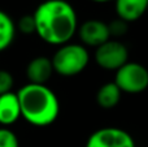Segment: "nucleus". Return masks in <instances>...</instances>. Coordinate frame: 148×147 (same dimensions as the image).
<instances>
[{"instance_id":"obj_1","label":"nucleus","mask_w":148,"mask_h":147,"mask_svg":"<svg viewBox=\"0 0 148 147\" xmlns=\"http://www.w3.org/2000/svg\"><path fill=\"white\" fill-rule=\"evenodd\" d=\"M35 34L52 46L69 43L78 30V17L66 0H46L33 13Z\"/></svg>"},{"instance_id":"obj_2","label":"nucleus","mask_w":148,"mask_h":147,"mask_svg":"<svg viewBox=\"0 0 148 147\" xmlns=\"http://www.w3.org/2000/svg\"><path fill=\"white\" fill-rule=\"evenodd\" d=\"M21 117L34 126L53 124L60 113V103L56 94L46 85H23L17 91Z\"/></svg>"},{"instance_id":"obj_3","label":"nucleus","mask_w":148,"mask_h":147,"mask_svg":"<svg viewBox=\"0 0 148 147\" xmlns=\"http://www.w3.org/2000/svg\"><path fill=\"white\" fill-rule=\"evenodd\" d=\"M53 70L62 77H73L87 68L90 55L83 44L65 43L59 47L51 59Z\"/></svg>"},{"instance_id":"obj_4","label":"nucleus","mask_w":148,"mask_h":147,"mask_svg":"<svg viewBox=\"0 0 148 147\" xmlns=\"http://www.w3.org/2000/svg\"><path fill=\"white\" fill-rule=\"evenodd\" d=\"M113 82L122 93H143L148 87V69L139 63L127 61L118 70H116Z\"/></svg>"},{"instance_id":"obj_5","label":"nucleus","mask_w":148,"mask_h":147,"mask_svg":"<svg viewBox=\"0 0 148 147\" xmlns=\"http://www.w3.org/2000/svg\"><path fill=\"white\" fill-rule=\"evenodd\" d=\"M95 61L103 69L118 70L129 61V49L121 42L109 39L101 46L96 47Z\"/></svg>"},{"instance_id":"obj_6","label":"nucleus","mask_w":148,"mask_h":147,"mask_svg":"<svg viewBox=\"0 0 148 147\" xmlns=\"http://www.w3.org/2000/svg\"><path fill=\"white\" fill-rule=\"evenodd\" d=\"M86 147H135V142L130 133L123 129L101 128L90 135Z\"/></svg>"},{"instance_id":"obj_7","label":"nucleus","mask_w":148,"mask_h":147,"mask_svg":"<svg viewBox=\"0 0 148 147\" xmlns=\"http://www.w3.org/2000/svg\"><path fill=\"white\" fill-rule=\"evenodd\" d=\"M77 31L83 46L99 47L110 39L108 23L101 20H87Z\"/></svg>"},{"instance_id":"obj_8","label":"nucleus","mask_w":148,"mask_h":147,"mask_svg":"<svg viewBox=\"0 0 148 147\" xmlns=\"http://www.w3.org/2000/svg\"><path fill=\"white\" fill-rule=\"evenodd\" d=\"M55 73L51 59L46 56H38L33 59L26 67V77L29 83L46 85V82Z\"/></svg>"},{"instance_id":"obj_9","label":"nucleus","mask_w":148,"mask_h":147,"mask_svg":"<svg viewBox=\"0 0 148 147\" xmlns=\"http://www.w3.org/2000/svg\"><path fill=\"white\" fill-rule=\"evenodd\" d=\"M20 117L21 109L17 93L9 91L4 95H0V125L8 128Z\"/></svg>"},{"instance_id":"obj_10","label":"nucleus","mask_w":148,"mask_h":147,"mask_svg":"<svg viewBox=\"0 0 148 147\" xmlns=\"http://www.w3.org/2000/svg\"><path fill=\"white\" fill-rule=\"evenodd\" d=\"M114 4L118 18L127 23L139 20L148 9V0H114Z\"/></svg>"},{"instance_id":"obj_11","label":"nucleus","mask_w":148,"mask_h":147,"mask_svg":"<svg viewBox=\"0 0 148 147\" xmlns=\"http://www.w3.org/2000/svg\"><path fill=\"white\" fill-rule=\"evenodd\" d=\"M121 94L122 91L114 82L104 83L96 93V102L104 109L114 108L121 100Z\"/></svg>"},{"instance_id":"obj_12","label":"nucleus","mask_w":148,"mask_h":147,"mask_svg":"<svg viewBox=\"0 0 148 147\" xmlns=\"http://www.w3.org/2000/svg\"><path fill=\"white\" fill-rule=\"evenodd\" d=\"M16 23L7 12L0 9V52L5 51L16 38Z\"/></svg>"},{"instance_id":"obj_13","label":"nucleus","mask_w":148,"mask_h":147,"mask_svg":"<svg viewBox=\"0 0 148 147\" xmlns=\"http://www.w3.org/2000/svg\"><path fill=\"white\" fill-rule=\"evenodd\" d=\"M0 147H20L17 135L9 128H0Z\"/></svg>"},{"instance_id":"obj_14","label":"nucleus","mask_w":148,"mask_h":147,"mask_svg":"<svg viewBox=\"0 0 148 147\" xmlns=\"http://www.w3.org/2000/svg\"><path fill=\"white\" fill-rule=\"evenodd\" d=\"M129 27V23L126 21L117 18V20H113L112 22L108 23V29H109V34L110 36H122L126 34Z\"/></svg>"},{"instance_id":"obj_15","label":"nucleus","mask_w":148,"mask_h":147,"mask_svg":"<svg viewBox=\"0 0 148 147\" xmlns=\"http://www.w3.org/2000/svg\"><path fill=\"white\" fill-rule=\"evenodd\" d=\"M13 82H14L13 76L8 70L0 69V95L9 93L13 87Z\"/></svg>"},{"instance_id":"obj_16","label":"nucleus","mask_w":148,"mask_h":147,"mask_svg":"<svg viewBox=\"0 0 148 147\" xmlns=\"http://www.w3.org/2000/svg\"><path fill=\"white\" fill-rule=\"evenodd\" d=\"M18 30L22 34H33L35 33V21H34L33 14H27L21 17L18 22Z\"/></svg>"},{"instance_id":"obj_17","label":"nucleus","mask_w":148,"mask_h":147,"mask_svg":"<svg viewBox=\"0 0 148 147\" xmlns=\"http://www.w3.org/2000/svg\"><path fill=\"white\" fill-rule=\"evenodd\" d=\"M95 3H107V1H110V0H92Z\"/></svg>"}]
</instances>
